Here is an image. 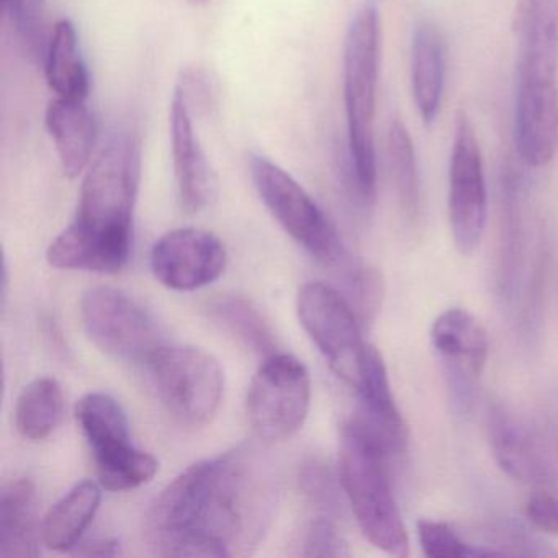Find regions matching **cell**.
Listing matches in <instances>:
<instances>
[{
    "instance_id": "obj_2",
    "label": "cell",
    "mask_w": 558,
    "mask_h": 558,
    "mask_svg": "<svg viewBox=\"0 0 558 558\" xmlns=\"http://www.w3.org/2000/svg\"><path fill=\"white\" fill-rule=\"evenodd\" d=\"M140 179L138 140L130 132L113 133L87 168L76 217L48 247V263L64 270H122L132 256Z\"/></svg>"
},
{
    "instance_id": "obj_10",
    "label": "cell",
    "mask_w": 558,
    "mask_h": 558,
    "mask_svg": "<svg viewBox=\"0 0 558 558\" xmlns=\"http://www.w3.org/2000/svg\"><path fill=\"white\" fill-rule=\"evenodd\" d=\"M312 378L290 354H272L260 365L247 391V416L264 442H280L299 433L308 417Z\"/></svg>"
},
{
    "instance_id": "obj_32",
    "label": "cell",
    "mask_w": 558,
    "mask_h": 558,
    "mask_svg": "<svg viewBox=\"0 0 558 558\" xmlns=\"http://www.w3.org/2000/svg\"><path fill=\"white\" fill-rule=\"evenodd\" d=\"M76 554L83 557H113L120 554V544L113 538H93L77 545Z\"/></svg>"
},
{
    "instance_id": "obj_7",
    "label": "cell",
    "mask_w": 558,
    "mask_h": 558,
    "mask_svg": "<svg viewBox=\"0 0 558 558\" xmlns=\"http://www.w3.org/2000/svg\"><path fill=\"white\" fill-rule=\"evenodd\" d=\"M76 420L102 488L129 492L155 478L158 460L133 446L129 416L116 398L99 391L84 395L76 404Z\"/></svg>"
},
{
    "instance_id": "obj_29",
    "label": "cell",
    "mask_w": 558,
    "mask_h": 558,
    "mask_svg": "<svg viewBox=\"0 0 558 558\" xmlns=\"http://www.w3.org/2000/svg\"><path fill=\"white\" fill-rule=\"evenodd\" d=\"M303 557H349L348 542L328 518H318L310 524L303 541Z\"/></svg>"
},
{
    "instance_id": "obj_20",
    "label": "cell",
    "mask_w": 558,
    "mask_h": 558,
    "mask_svg": "<svg viewBox=\"0 0 558 558\" xmlns=\"http://www.w3.org/2000/svg\"><path fill=\"white\" fill-rule=\"evenodd\" d=\"M45 76L48 86L61 99L87 100L89 71L81 53L76 27L63 19L54 25L45 48Z\"/></svg>"
},
{
    "instance_id": "obj_1",
    "label": "cell",
    "mask_w": 558,
    "mask_h": 558,
    "mask_svg": "<svg viewBox=\"0 0 558 558\" xmlns=\"http://www.w3.org/2000/svg\"><path fill=\"white\" fill-rule=\"evenodd\" d=\"M277 492L263 452L236 447L169 483L149 509L146 537L162 557H243L269 529Z\"/></svg>"
},
{
    "instance_id": "obj_25",
    "label": "cell",
    "mask_w": 558,
    "mask_h": 558,
    "mask_svg": "<svg viewBox=\"0 0 558 558\" xmlns=\"http://www.w3.org/2000/svg\"><path fill=\"white\" fill-rule=\"evenodd\" d=\"M211 315L231 335L236 336L243 344L253 349L254 352H259V354L267 355V357L276 354V351H274L276 345H274L272 332H270L269 326L264 322L260 313L250 303L241 299L227 296V299L217 300L211 305Z\"/></svg>"
},
{
    "instance_id": "obj_23",
    "label": "cell",
    "mask_w": 558,
    "mask_h": 558,
    "mask_svg": "<svg viewBox=\"0 0 558 558\" xmlns=\"http://www.w3.org/2000/svg\"><path fill=\"white\" fill-rule=\"evenodd\" d=\"M66 413L61 385L54 378L40 377L22 390L15 407V426L31 440H45L57 433Z\"/></svg>"
},
{
    "instance_id": "obj_31",
    "label": "cell",
    "mask_w": 558,
    "mask_h": 558,
    "mask_svg": "<svg viewBox=\"0 0 558 558\" xmlns=\"http://www.w3.org/2000/svg\"><path fill=\"white\" fill-rule=\"evenodd\" d=\"M529 521L545 534L558 535V498L551 493H535L525 502Z\"/></svg>"
},
{
    "instance_id": "obj_11",
    "label": "cell",
    "mask_w": 558,
    "mask_h": 558,
    "mask_svg": "<svg viewBox=\"0 0 558 558\" xmlns=\"http://www.w3.org/2000/svg\"><path fill=\"white\" fill-rule=\"evenodd\" d=\"M84 328L107 354L126 362L148 364L165 345L153 316L122 290L96 287L81 302Z\"/></svg>"
},
{
    "instance_id": "obj_24",
    "label": "cell",
    "mask_w": 558,
    "mask_h": 558,
    "mask_svg": "<svg viewBox=\"0 0 558 558\" xmlns=\"http://www.w3.org/2000/svg\"><path fill=\"white\" fill-rule=\"evenodd\" d=\"M388 166L391 181L397 192L398 204L404 218L416 225L423 214V192H421L420 168L416 149L410 132L401 120H393L388 130Z\"/></svg>"
},
{
    "instance_id": "obj_14",
    "label": "cell",
    "mask_w": 558,
    "mask_h": 558,
    "mask_svg": "<svg viewBox=\"0 0 558 558\" xmlns=\"http://www.w3.org/2000/svg\"><path fill=\"white\" fill-rule=\"evenodd\" d=\"M357 393L359 408L348 421L349 426L387 459L403 453L410 434L391 393L384 359L374 345H368L364 378Z\"/></svg>"
},
{
    "instance_id": "obj_13",
    "label": "cell",
    "mask_w": 558,
    "mask_h": 558,
    "mask_svg": "<svg viewBox=\"0 0 558 558\" xmlns=\"http://www.w3.org/2000/svg\"><path fill=\"white\" fill-rule=\"evenodd\" d=\"M227 267V251L215 234L195 228L169 231L151 251L156 279L175 292H194L218 279Z\"/></svg>"
},
{
    "instance_id": "obj_5",
    "label": "cell",
    "mask_w": 558,
    "mask_h": 558,
    "mask_svg": "<svg viewBox=\"0 0 558 558\" xmlns=\"http://www.w3.org/2000/svg\"><path fill=\"white\" fill-rule=\"evenodd\" d=\"M387 457L348 423L339 440V482L362 534L393 557H408L410 538L388 482Z\"/></svg>"
},
{
    "instance_id": "obj_33",
    "label": "cell",
    "mask_w": 558,
    "mask_h": 558,
    "mask_svg": "<svg viewBox=\"0 0 558 558\" xmlns=\"http://www.w3.org/2000/svg\"><path fill=\"white\" fill-rule=\"evenodd\" d=\"M189 4L194 5V8H204V5L210 4L214 0H187Z\"/></svg>"
},
{
    "instance_id": "obj_18",
    "label": "cell",
    "mask_w": 558,
    "mask_h": 558,
    "mask_svg": "<svg viewBox=\"0 0 558 558\" xmlns=\"http://www.w3.org/2000/svg\"><path fill=\"white\" fill-rule=\"evenodd\" d=\"M447 48L439 28L417 22L411 40V89L417 112L426 125L439 116L446 89Z\"/></svg>"
},
{
    "instance_id": "obj_3",
    "label": "cell",
    "mask_w": 558,
    "mask_h": 558,
    "mask_svg": "<svg viewBox=\"0 0 558 558\" xmlns=\"http://www.w3.org/2000/svg\"><path fill=\"white\" fill-rule=\"evenodd\" d=\"M514 135L519 156L544 168L558 153V0H521Z\"/></svg>"
},
{
    "instance_id": "obj_9",
    "label": "cell",
    "mask_w": 558,
    "mask_h": 558,
    "mask_svg": "<svg viewBox=\"0 0 558 558\" xmlns=\"http://www.w3.org/2000/svg\"><path fill=\"white\" fill-rule=\"evenodd\" d=\"M296 313L329 367L357 390L368 344L362 341L357 316L348 300L328 283H305L296 296Z\"/></svg>"
},
{
    "instance_id": "obj_21",
    "label": "cell",
    "mask_w": 558,
    "mask_h": 558,
    "mask_svg": "<svg viewBox=\"0 0 558 558\" xmlns=\"http://www.w3.org/2000/svg\"><path fill=\"white\" fill-rule=\"evenodd\" d=\"M102 492L97 483L81 482L66 493L45 518L41 538L51 550L71 551L96 518Z\"/></svg>"
},
{
    "instance_id": "obj_30",
    "label": "cell",
    "mask_w": 558,
    "mask_h": 558,
    "mask_svg": "<svg viewBox=\"0 0 558 558\" xmlns=\"http://www.w3.org/2000/svg\"><path fill=\"white\" fill-rule=\"evenodd\" d=\"M300 483L305 495L315 502L318 508L331 512L339 508L338 488L331 470L318 460L305 463L300 475Z\"/></svg>"
},
{
    "instance_id": "obj_26",
    "label": "cell",
    "mask_w": 558,
    "mask_h": 558,
    "mask_svg": "<svg viewBox=\"0 0 558 558\" xmlns=\"http://www.w3.org/2000/svg\"><path fill=\"white\" fill-rule=\"evenodd\" d=\"M9 24L32 57H45V9L47 0H2Z\"/></svg>"
},
{
    "instance_id": "obj_16",
    "label": "cell",
    "mask_w": 558,
    "mask_h": 558,
    "mask_svg": "<svg viewBox=\"0 0 558 558\" xmlns=\"http://www.w3.org/2000/svg\"><path fill=\"white\" fill-rule=\"evenodd\" d=\"M48 133L68 178L87 171L97 146V122L86 100L54 97L45 116Z\"/></svg>"
},
{
    "instance_id": "obj_17",
    "label": "cell",
    "mask_w": 558,
    "mask_h": 558,
    "mask_svg": "<svg viewBox=\"0 0 558 558\" xmlns=\"http://www.w3.org/2000/svg\"><path fill=\"white\" fill-rule=\"evenodd\" d=\"M430 341L437 354L466 378H476L485 371L489 339L478 319L463 308L440 313L430 328Z\"/></svg>"
},
{
    "instance_id": "obj_28",
    "label": "cell",
    "mask_w": 558,
    "mask_h": 558,
    "mask_svg": "<svg viewBox=\"0 0 558 558\" xmlns=\"http://www.w3.org/2000/svg\"><path fill=\"white\" fill-rule=\"evenodd\" d=\"M174 94L187 106L192 116L195 112L197 116H202V113L210 112L214 107L217 87L207 71L201 70V68H187L182 71Z\"/></svg>"
},
{
    "instance_id": "obj_19",
    "label": "cell",
    "mask_w": 558,
    "mask_h": 558,
    "mask_svg": "<svg viewBox=\"0 0 558 558\" xmlns=\"http://www.w3.org/2000/svg\"><path fill=\"white\" fill-rule=\"evenodd\" d=\"M38 499L32 480L14 478L0 493V557H37Z\"/></svg>"
},
{
    "instance_id": "obj_4",
    "label": "cell",
    "mask_w": 558,
    "mask_h": 558,
    "mask_svg": "<svg viewBox=\"0 0 558 558\" xmlns=\"http://www.w3.org/2000/svg\"><path fill=\"white\" fill-rule=\"evenodd\" d=\"M381 58V17L378 0H367L352 17L342 53L348 153L342 178L352 201L372 207L377 195L374 120Z\"/></svg>"
},
{
    "instance_id": "obj_15",
    "label": "cell",
    "mask_w": 558,
    "mask_h": 558,
    "mask_svg": "<svg viewBox=\"0 0 558 558\" xmlns=\"http://www.w3.org/2000/svg\"><path fill=\"white\" fill-rule=\"evenodd\" d=\"M169 130L182 207L189 214H201L217 201L218 178L195 132L194 116L175 94L169 110Z\"/></svg>"
},
{
    "instance_id": "obj_27",
    "label": "cell",
    "mask_w": 558,
    "mask_h": 558,
    "mask_svg": "<svg viewBox=\"0 0 558 558\" xmlns=\"http://www.w3.org/2000/svg\"><path fill=\"white\" fill-rule=\"evenodd\" d=\"M416 529L421 548L427 557H473L472 545L465 544L446 522L421 519Z\"/></svg>"
},
{
    "instance_id": "obj_22",
    "label": "cell",
    "mask_w": 558,
    "mask_h": 558,
    "mask_svg": "<svg viewBox=\"0 0 558 558\" xmlns=\"http://www.w3.org/2000/svg\"><path fill=\"white\" fill-rule=\"evenodd\" d=\"M489 439L499 465L521 482L545 483L547 463L534 437L505 411H495L489 423Z\"/></svg>"
},
{
    "instance_id": "obj_12",
    "label": "cell",
    "mask_w": 558,
    "mask_h": 558,
    "mask_svg": "<svg viewBox=\"0 0 558 558\" xmlns=\"http://www.w3.org/2000/svg\"><path fill=\"white\" fill-rule=\"evenodd\" d=\"M488 215L485 168L475 126L460 110L449 166V221L453 244L463 256L475 253Z\"/></svg>"
},
{
    "instance_id": "obj_6",
    "label": "cell",
    "mask_w": 558,
    "mask_h": 558,
    "mask_svg": "<svg viewBox=\"0 0 558 558\" xmlns=\"http://www.w3.org/2000/svg\"><path fill=\"white\" fill-rule=\"evenodd\" d=\"M254 187L277 223L310 254L332 267H341L349 286L361 280L365 269L349 256L335 225L315 198L276 162L263 155L250 156Z\"/></svg>"
},
{
    "instance_id": "obj_8",
    "label": "cell",
    "mask_w": 558,
    "mask_h": 558,
    "mask_svg": "<svg viewBox=\"0 0 558 558\" xmlns=\"http://www.w3.org/2000/svg\"><path fill=\"white\" fill-rule=\"evenodd\" d=\"M146 365L159 398L179 423L204 426L217 414L225 375L214 355L198 348L165 344Z\"/></svg>"
}]
</instances>
